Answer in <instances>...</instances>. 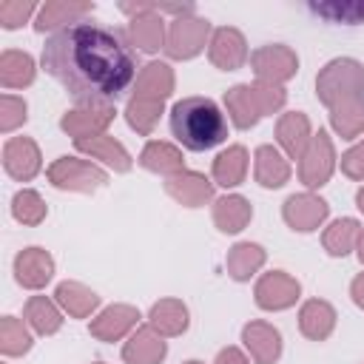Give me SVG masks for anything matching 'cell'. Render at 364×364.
<instances>
[{
	"label": "cell",
	"instance_id": "cell-39",
	"mask_svg": "<svg viewBox=\"0 0 364 364\" xmlns=\"http://www.w3.org/2000/svg\"><path fill=\"white\" fill-rule=\"evenodd\" d=\"M28 119V105L23 97H14V94H3L0 97V131L3 134H11L17 131L23 122Z\"/></svg>",
	"mask_w": 364,
	"mask_h": 364
},
{
	"label": "cell",
	"instance_id": "cell-32",
	"mask_svg": "<svg viewBox=\"0 0 364 364\" xmlns=\"http://www.w3.org/2000/svg\"><path fill=\"white\" fill-rule=\"evenodd\" d=\"M23 318L37 336H54L63 327V310L48 296H31L23 307Z\"/></svg>",
	"mask_w": 364,
	"mask_h": 364
},
{
	"label": "cell",
	"instance_id": "cell-33",
	"mask_svg": "<svg viewBox=\"0 0 364 364\" xmlns=\"http://www.w3.org/2000/svg\"><path fill=\"white\" fill-rule=\"evenodd\" d=\"M37 65L31 60V54L17 51V48H6L0 54V85L3 88H26L34 82Z\"/></svg>",
	"mask_w": 364,
	"mask_h": 364
},
{
	"label": "cell",
	"instance_id": "cell-29",
	"mask_svg": "<svg viewBox=\"0 0 364 364\" xmlns=\"http://www.w3.org/2000/svg\"><path fill=\"white\" fill-rule=\"evenodd\" d=\"M253 219V208L242 193H225L213 199V225L222 233H239Z\"/></svg>",
	"mask_w": 364,
	"mask_h": 364
},
{
	"label": "cell",
	"instance_id": "cell-11",
	"mask_svg": "<svg viewBox=\"0 0 364 364\" xmlns=\"http://www.w3.org/2000/svg\"><path fill=\"white\" fill-rule=\"evenodd\" d=\"M301 296V284L284 273V270H270L264 276H259L256 287H253V299L262 310H270V313H279V310H287L299 301Z\"/></svg>",
	"mask_w": 364,
	"mask_h": 364
},
{
	"label": "cell",
	"instance_id": "cell-36",
	"mask_svg": "<svg viewBox=\"0 0 364 364\" xmlns=\"http://www.w3.org/2000/svg\"><path fill=\"white\" fill-rule=\"evenodd\" d=\"M165 114V102L159 100H145V97H131L128 105H125V119L128 125L142 134V136H151L154 128L159 125V117Z\"/></svg>",
	"mask_w": 364,
	"mask_h": 364
},
{
	"label": "cell",
	"instance_id": "cell-47",
	"mask_svg": "<svg viewBox=\"0 0 364 364\" xmlns=\"http://www.w3.org/2000/svg\"><path fill=\"white\" fill-rule=\"evenodd\" d=\"M182 364H205V361H196V358H191V361H182Z\"/></svg>",
	"mask_w": 364,
	"mask_h": 364
},
{
	"label": "cell",
	"instance_id": "cell-45",
	"mask_svg": "<svg viewBox=\"0 0 364 364\" xmlns=\"http://www.w3.org/2000/svg\"><path fill=\"white\" fill-rule=\"evenodd\" d=\"M355 205H358V210L364 213V185L358 188V193H355Z\"/></svg>",
	"mask_w": 364,
	"mask_h": 364
},
{
	"label": "cell",
	"instance_id": "cell-19",
	"mask_svg": "<svg viewBox=\"0 0 364 364\" xmlns=\"http://www.w3.org/2000/svg\"><path fill=\"white\" fill-rule=\"evenodd\" d=\"M165 193L182 208H202L213 199V179L199 171H182L165 179Z\"/></svg>",
	"mask_w": 364,
	"mask_h": 364
},
{
	"label": "cell",
	"instance_id": "cell-12",
	"mask_svg": "<svg viewBox=\"0 0 364 364\" xmlns=\"http://www.w3.org/2000/svg\"><path fill=\"white\" fill-rule=\"evenodd\" d=\"M282 216H284L287 228H293L299 233H310V230H318L324 225V219L330 216V205L318 193L304 191V193H293L284 199Z\"/></svg>",
	"mask_w": 364,
	"mask_h": 364
},
{
	"label": "cell",
	"instance_id": "cell-27",
	"mask_svg": "<svg viewBox=\"0 0 364 364\" xmlns=\"http://www.w3.org/2000/svg\"><path fill=\"white\" fill-rule=\"evenodd\" d=\"M247 165H250L247 148H245V145H228V148L219 151L216 159H213V168H210L213 185H222V188H236V185H242L245 176H247Z\"/></svg>",
	"mask_w": 364,
	"mask_h": 364
},
{
	"label": "cell",
	"instance_id": "cell-9",
	"mask_svg": "<svg viewBox=\"0 0 364 364\" xmlns=\"http://www.w3.org/2000/svg\"><path fill=\"white\" fill-rule=\"evenodd\" d=\"M336 159L338 156H336V148H333L330 134L318 128L313 134L310 145L304 148L301 159H299V179H301V185L310 188V191L327 185L330 176H333V171H336Z\"/></svg>",
	"mask_w": 364,
	"mask_h": 364
},
{
	"label": "cell",
	"instance_id": "cell-22",
	"mask_svg": "<svg viewBox=\"0 0 364 364\" xmlns=\"http://www.w3.org/2000/svg\"><path fill=\"white\" fill-rule=\"evenodd\" d=\"M173 85H176V77H173V68L168 63H148L139 68L136 80H134V91L131 97H145V100H159L165 102L171 94H173Z\"/></svg>",
	"mask_w": 364,
	"mask_h": 364
},
{
	"label": "cell",
	"instance_id": "cell-43",
	"mask_svg": "<svg viewBox=\"0 0 364 364\" xmlns=\"http://www.w3.org/2000/svg\"><path fill=\"white\" fill-rule=\"evenodd\" d=\"M213 364H250V358L239 347H222L216 353V361Z\"/></svg>",
	"mask_w": 364,
	"mask_h": 364
},
{
	"label": "cell",
	"instance_id": "cell-2",
	"mask_svg": "<svg viewBox=\"0 0 364 364\" xmlns=\"http://www.w3.org/2000/svg\"><path fill=\"white\" fill-rule=\"evenodd\" d=\"M171 131L188 151H210L228 139V119L210 97H185L171 108Z\"/></svg>",
	"mask_w": 364,
	"mask_h": 364
},
{
	"label": "cell",
	"instance_id": "cell-49",
	"mask_svg": "<svg viewBox=\"0 0 364 364\" xmlns=\"http://www.w3.org/2000/svg\"><path fill=\"white\" fill-rule=\"evenodd\" d=\"M3 364H6V361H3Z\"/></svg>",
	"mask_w": 364,
	"mask_h": 364
},
{
	"label": "cell",
	"instance_id": "cell-30",
	"mask_svg": "<svg viewBox=\"0 0 364 364\" xmlns=\"http://www.w3.org/2000/svg\"><path fill=\"white\" fill-rule=\"evenodd\" d=\"M267 262V253L259 242H236L230 250H228V259H225V267H228V276L233 282H247L250 276H256Z\"/></svg>",
	"mask_w": 364,
	"mask_h": 364
},
{
	"label": "cell",
	"instance_id": "cell-13",
	"mask_svg": "<svg viewBox=\"0 0 364 364\" xmlns=\"http://www.w3.org/2000/svg\"><path fill=\"white\" fill-rule=\"evenodd\" d=\"M247 40L239 28L233 26H219L210 34L208 43V60L219 68V71H236L247 63Z\"/></svg>",
	"mask_w": 364,
	"mask_h": 364
},
{
	"label": "cell",
	"instance_id": "cell-8",
	"mask_svg": "<svg viewBox=\"0 0 364 364\" xmlns=\"http://www.w3.org/2000/svg\"><path fill=\"white\" fill-rule=\"evenodd\" d=\"M250 65H253V74H256V82H264V85H284L287 80L296 77L299 71V57L290 46L284 43H267V46H259L253 54H250Z\"/></svg>",
	"mask_w": 364,
	"mask_h": 364
},
{
	"label": "cell",
	"instance_id": "cell-14",
	"mask_svg": "<svg viewBox=\"0 0 364 364\" xmlns=\"http://www.w3.org/2000/svg\"><path fill=\"white\" fill-rule=\"evenodd\" d=\"M3 168L17 182H31L43 168L40 145L31 136H9L3 145Z\"/></svg>",
	"mask_w": 364,
	"mask_h": 364
},
{
	"label": "cell",
	"instance_id": "cell-17",
	"mask_svg": "<svg viewBox=\"0 0 364 364\" xmlns=\"http://www.w3.org/2000/svg\"><path fill=\"white\" fill-rule=\"evenodd\" d=\"M242 344L256 364H276L282 355V333L262 318H253L242 327Z\"/></svg>",
	"mask_w": 364,
	"mask_h": 364
},
{
	"label": "cell",
	"instance_id": "cell-16",
	"mask_svg": "<svg viewBox=\"0 0 364 364\" xmlns=\"http://www.w3.org/2000/svg\"><path fill=\"white\" fill-rule=\"evenodd\" d=\"M136 321H139V310L134 304H108L91 318L88 333L97 341H119L131 330H136Z\"/></svg>",
	"mask_w": 364,
	"mask_h": 364
},
{
	"label": "cell",
	"instance_id": "cell-26",
	"mask_svg": "<svg viewBox=\"0 0 364 364\" xmlns=\"http://www.w3.org/2000/svg\"><path fill=\"white\" fill-rule=\"evenodd\" d=\"M148 324L165 336V338H173V336H182L191 324V313L185 307L182 299H159L154 301L151 313H148Z\"/></svg>",
	"mask_w": 364,
	"mask_h": 364
},
{
	"label": "cell",
	"instance_id": "cell-28",
	"mask_svg": "<svg viewBox=\"0 0 364 364\" xmlns=\"http://www.w3.org/2000/svg\"><path fill=\"white\" fill-rule=\"evenodd\" d=\"M253 176L262 188H282L290 179V162L279 148L259 145L253 154Z\"/></svg>",
	"mask_w": 364,
	"mask_h": 364
},
{
	"label": "cell",
	"instance_id": "cell-40",
	"mask_svg": "<svg viewBox=\"0 0 364 364\" xmlns=\"http://www.w3.org/2000/svg\"><path fill=\"white\" fill-rule=\"evenodd\" d=\"M40 11V6L37 3H31V0H3L0 3V23H3V28H20L23 23H28L31 20V14H37Z\"/></svg>",
	"mask_w": 364,
	"mask_h": 364
},
{
	"label": "cell",
	"instance_id": "cell-18",
	"mask_svg": "<svg viewBox=\"0 0 364 364\" xmlns=\"http://www.w3.org/2000/svg\"><path fill=\"white\" fill-rule=\"evenodd\" d=\"M94 11L91 0H46L34 17L37 31H63Z\"/></svg>",
	"mask_w": 364,
	"mask_h": 364
},
{
	"label": "cell",
	"instance_id": "cell-37",
	"mask_svg": "<svg viewBox=\"0 0 364 364\" xmlns=\"http://www.w3.org/2000/svg\"><path fill=\"white\" fill-rule=\"evenodd\" d=\"M46 213H48V208H46L43 196H40L34 188H20V191L11 196V216H14L20 225L34 228V225H40V222L46 219Z\"/></svg>",
	"mask_w": 364,
	"mask_h": 364
},
{
	"label": "cell",
	"instance_id": "cell-44",
	"mask_svg": "<svg viewBox=\"0 0 364 364\" xmlns=\"http://www.w3.org/2000/svg\"><path fill=\"white\" fill-rule=\"evenodd\" d=\"M350 299H353L355 307L364 310V273H358V276L350 282Z\"/></svg>",
	"mask_w": 364,
	"mask_h": 364
},
{
	"label": "cell",
	"instance_id": "cell-15",
	"mask_svg": "<svg viewBox=\"0 0 364 364\" xmlns=\"http://www.w3.org/2000/svg\"><path fill=\"white\" fill-rule=\"evenodd\" d=\"M54 276V259L46 247H23L14 256V279L26 290H43Z\"/></svg>",
	"mask_w": 364,
	"mask_h": 364
},
{
	"label": "cell",
	"instance_id": "cell-3",
	"mask_svg": "<svg viewBox=\"0 0 364 364\" xmlns=\"http://www.w3.org/2000/svg\"><path fill=\"white\" fill-rule=\"evenodd\" d=\"M287 102V91L282 85H264V82H239L225 91V108L230 122L239 131H250L262 117L282 111Z\"/></svg>",
	"mask_w": 364,
	"mask_h": 364
},
{
	"label": "cell",
	"instance_id": "cell-10",
	"mask_svg": "<svg viewBox=\"0 0 364 364\" xmlns=\"http://www.w3.org/2000/svg\"><path fill=\"white\" fill-rule=\"evenodd\" d=\"M117 108L114 105H74L71 111H65L60 117V128L74 139H91V136H102L108 131V125L114 122Z\"/></svg>",
	"mask_w": 364,
	"mask_h": 364
},
{
	"label": "cell",
	"instance_id": "cell-34",
	"mask_svg": "<svg viewBox=\"0 0 364 364\" xmlns=\"http://www.w3.org/2000/svg\"><path fill=\"white\" fill-rule=\"evenodd\" d=\"M361 236V222L353 216H341L336 222H330L321 233V245L330 256H347L350 250H355Z\"/></svg>",
	"mask_w": 364,
	"mask_h": 364
},
{
	"label": "cell",
	"instance_id": "cell-41",
	"mask_svg": "<svg viewBox=\"0 0 364 364\" xmlns=\"http://www.w3.org/2000/svg\"><path fill=\"white\" fill-rule=\"evenodd\" d=\"M341 173L347 179L364 182V139H358L350 151L341 154Z\"/></svg>",
	"mask_w": 364,
	"mask_h": 364
},
{
	"label": "cell",
	"instance_id": "cell-48",
	"mask_svg": "<svg viewBox=\"0 0 364 364\" xmlns=\"http://www.w3.org/2000/svg\"><path fill=\"white\" fill-rule=\"evenodd\" d=\"M94 364H102V361H94Z\"/></svg>",
	"mask_w": 364,
	"mask_h": 364
},
{
	"label": "cell",
	"instance_id": "cell-7",
	"mask_svg": "<svg viewBox=\"0 0 364 364\" xmlns=\"http://www.w3.org/2000/svg\"><path fill=\"white\" fill-rule=\"evenodd\" d=\"M210 23L205 17H196V14H185V17H176L171 26H168V37H165V54L171 60H193L196 54L205 51V46L210 43Z\"/></svg>",
	"mask_w": 364,
	"mask_h": 364
},
{
	"label": "cell",
	"instance_id": "cell-35",
	"mask_svg": "<svg viewBox=\"0 0 364 364\" xmlns=\"http://www.w3.org/2000/svg\"><path fill=\"white\" fill-rule=\"evenodd\" d=\"M330 125L341 139H355L364 134V97L341 100L330 108Z\"/></svg>",
	"mask_w": 364,
	"mask_h": 364
},
{
	"label": "cell",
	"instance_id": "cell-46",
	"mask_svg": "<svg viewBox=\"0 0 364 364\" xmlns=\"http://www.w3.org/2000/svg\"><path fill=\"white\" fill-rule=\"evenodd\" d=\"M358 259H361V264H364V228H361V236H358Z\"/></svg>",
	"mask_w": 364,
	"mask_h": 364
},
{
	"label": "cell",
	"instance_id": "cell-21",
	"mask_svg": "<svg viewBox=\"0 0 364 364\" xmlns=\"http://www.w3.org/2000/svg\"><path fill=\"white\" fill-rule=\"evenodd\" d=\"M313 139V125L304 111H287L276 122V142L287 154V159H301L304 148Z\"/></svg>",
	"mask_w": 364,
	"mask_h": 364
},
{
	"label": "cell",
	"instance_id": "cell-20",
	"mask_svg": "<svg viewBox=\"0 0 364 364\" xmlns=\"http://www.w3.org/2000/svg\"><path fill=\"white\" fill-rule=\"evenodd\" d=\"M165 355H168L165 336H159L151 324L136 327L128 336V341L122 344V361L125 364H162Z\"/></svg>",
	"mask_w": 364,
	"mask_h": 364
},
{
	"label": "cell",
	"instance_id": "cell-4",
	"mask_svg": "<svg viewBox=\"0 0 364 364\" xmlns=\"http://www.w3.org/2000/svg\"><path fill=\"white\" fill-rule=\"evenodd\" d=\"M316 97L327 108L350 97H364V65L353 57L330 60L316 77Z\"/></svg>",
	"mask_w": 364,
	"mask_h": 364
},
{
	"label": "cell",
	"instance_id": "cell-23",
	"mask_svg": "<svg viewBox=\"0 0 364 364\" xmlns=\"http://www.w3.org/2000/svg\"><path fill=\"white\" fill-rule=\"evenodd\" d=\"M336 307L324 299H307L299 310V330L310 341H324L336 330Z\"/></svg>",
	"mask_w": 364,
	"mask_h": 364
},
{
	"label": "cell",
	"instance_id": "cell-5",
	"mask_svg": "<svg viewBox=\"0 0 364 364\" xmlns=\"http://www.w3.org/2000/svg\"><path fill=\"white\" fill-rule=\"evenodd\" d=\"M131 20H128V28H125V37L134 48L145 51V54H156L159 48H165V37H168V28H165V20L162 14L156 11V3H122L119 6Z\"/></svg>",
	"mask_w": 364,
	"mask_h": 364
},
{
	"label": "cell",
	"instance_id": "cell-25",
	"mask_svg": "<svg viewBox=\"0 0 364 364\" xmlns=\"http://www.w3.org/2000/svg\"><path fill=\"white\" fill-rule=\"evenodd\" d=\"M139 165L151 173H159V176H176L185 171V156L176 145L165 142V139H151L145 142V148L139 151Z\"/></svg>",
	"mask_w": 364,
	"mask_h": 364
},
{
	"label": "cell",
	"instance_id": "cell-31",
	"mask_svg": "<svg viewBox=\"0 0 364 364\" xmlns=\"http://www.w3.org/2000/svg\"><path fill=\"white\" fill-rule=\"evenodd\" d=\"M54 301L71 318H88L100 307V296L80 282H60L54 290Z\"/></svg>",
	"mask_w": 364,
	"mask_h": 364
},
{
	"label": "cell",
	"instance_id": "cell-38",
	"mask_svg": "<svg viewBox=\"0 0 364 364\" xmlns=\"http://www.w3.org/2000/svg\"><path fill=\"white\" fill-rule=\"evenodd\" d=\"M31 344H34V338H31L28 327L20 318H14V316L0 318V353L3 355H9V358L23 355V353L31 350Z\"/></svg>",
	"mask_w": 364,
	"mask_h": 364
},
{
	"label": "cell",
	"instance_id": "cell-24",
	"mask_svg": "<svg viewBox=\"0 0 364 364\" xmlns=\"http://www.w3.org/2000/svg\"><path fill=\"white\" fill-rule=\"evenodd\" d=\"M74 145H77L80 154H85V156H91V159H100L102 165H108V168L117 171V173H128L131 165H134V159H131V154L125 151V145H122L119 139L108 136V134L91 136V139H80V142H74Z\"/></svg>",
	"mask_w": 364,
	"mask_h": 364
},
{
	"label": "cell",
	"instance_id": "cell-6",
	"mask_svg": "<svg viewBox=\"0 0 364 364\" xmlns=\"http://www.w3.org/2000/svg\"><path fill=\"white\" fill-rule=\"evenodd\" d=\"M46 176L57 191H74V193H91L108 182V173L100 165L80 156H57L48 165Z\"/></svg>",
	"mask_w": 364,
	"mask_h": 364
},
{
	"label": "cell",
	"instance_id": "cell-1",
	"mask_svg": "<svg viewBox=\"0 0 364 364\" xmlns=\"http://www.w3.org/2000/svg\"><path fill=\"white\" fill-rule=\"evenodd\" d=\"M40 65L77 105H114L139 74L128 37L91 20L54 31L43 46Z\"/></svg>",
	"mask_w": 364,
	"mask_h": 364
},
{
	"label": "cell",
	"instance_id": "cell-42",
	"mask_svg": "<svg viewBox=\"0 0 364 364\" xmlns=\"http://www.w3.org/2000/svg\"><path fill=\"white\" fill-rule=\"evenodd\" d=\"M318 14H327L333 20H341V23H361L364 20V6L361 3H353V6H313Z\"/></svg>",
	"mask_w": 364,
	"mask_h": 364
}]
</instances>
